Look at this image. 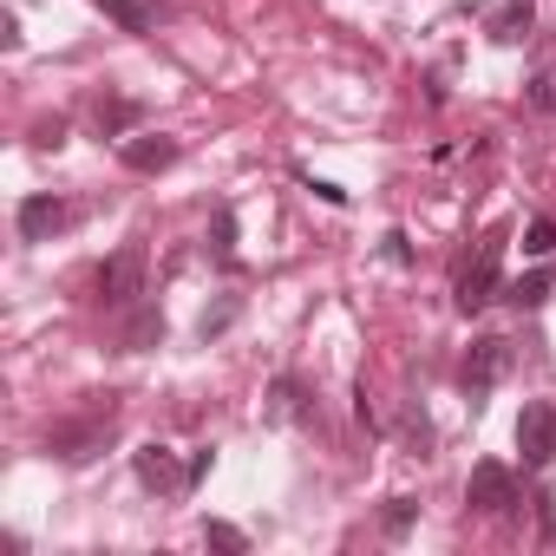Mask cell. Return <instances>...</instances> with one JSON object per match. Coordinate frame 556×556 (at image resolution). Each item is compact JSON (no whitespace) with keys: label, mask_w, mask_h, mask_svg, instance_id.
Listing matches in <instances>:
<instances>
[{"label":"cell","mask_w":556,"mask_h":556,"mask_svg":"<svg viewBox=\"0 0 556 556\" xmlns=\"http://www.w3.org/2000/svg\"><path fill=\"white\" fill-rule=\"evenodd\" d=\"M504 242H510V229L497 223V229H484V242H478V255L465 262V275H458V289H452V302L465 308V315H478L491 295H497V268H504Z\"/></svg>","instance_id":"cell-1"},{"label":"cell","mask_w":556,"mask_h":556,"mask_svg":"<svg viewBox=\"0 0 556 556\" xmlns=\"http://www.w3.org/2000/svg\"><path fill=\"white\" fill-rule=\"evenodd\" d=\"M144 295V249L131 242V249H118L105 268H99V302L105 308H131Z\"/></svg>","instance_id":"cell-2"},{"label":"cell","mask_w":556,"mask_h":556,"mask_svg":"<svg viewBox=\"0 0 556 556\" xmlns=\"http://www.w3.org/2000/svg\"><path fill=\"white\" fill-rule=\"evenodd\" d=\"M105 432H112V406L92 413V419H66V426H53V432H47V452L66 458V465H86V458L105 445Z\"/></svg>","instance_id":"cell-3"},{"label":"cell","mask_w":556,"mask_h":556,"mask_svg":"<svg viewBox=\"0 0 556 556\" xmlns=\"http://www.w3.org/2000/svg\"><path fill=\"white\" fill-rule=\"evenodd\" d=\"M504 367H510V341L484 334V341H471V354H465V367H458V387L478 400V393H491V387L504 380Z\"/></svg>","instance_id":"cell-4"},{"label":"cell","mask_w":556,"mask_h":556,"mask_svg":"<svg viewBox=\"0 0 556 556\" xmlns=\"http://www.w3.org/2000/svg\"><path fill=\"white\" fill-rule=\"evenodd\" d=\"M465 504L471 510H484V517H504L510 504H517V478L504 471V465H471V478H465Z\"/></svg>","instance_id":"cell-5"},{"label":"cell","mask_w":556,"mask_h":556,"mask_svg":"<svg viewBox=\"0 0 556 556\" xmlns=\"http://www.w3.org/2000/svg\"><path fill=\"white\" fill-rule=\"evenodd\" d=\"M517 452H523V465L530 471H543L549 458H556V406H523L517 413Z\"/></svg>","instance_id":"cell-6"},{"label":"cell","mask_w":556,"mask_h":556,"mask_svg":"<svg viewBox=\"0 0 556 556\" xmlns=\"http://www.w3.org/2000/svg\"><path fill=\"white\" fill-rule=\"evenodd\" d=\"M66 223H73V210H66L60 197H27V203H21V236H27V242H53Z\"/></svg>","instance_id":"cell-7"},{"label":"cell","mask_w":556,"mask_h":556,"mask_svg":"<svg viewBox=\"0 0 556 556\" xmlns=\"http://www.w3.org/2000/svg\"><path fill=\"white\" fill-rule=\"evenodd\" d=\"M138 484L144 491H190V465H177L164 445H144L138 452Z\"/></svg>","instance_id":"cell-8"},{"label":"cell","mask_w":556,"mask_h":556,"mask_svg":"<svg viewBox=\"0 0 556 556\" xmlns=\"http://www.w3.org/2000/svg\"><path fill=\"white\" fill-rule=\"evenodd\" d=\"M170 164H177V138H164V131H157V138H151V131H144V138H125V170L157 177V170H170Z\"/></svg>","instance_id":"cell-9"},{"label":"cell","mask_w":556,"mask_h":556,"mask_svg":"<svg viewBox=\"0 0 556 556\" xmlns=\"http://www.w3.org/2000/svg\"><path fill=\"white\" fill-rule=\"evenodd\" d=\"M138 118H144V105H138V99H99V105H92V125H99V138H125Z\"/></svg>","instance_id":"cell-10"},{"label":"cell","mask_w":556,"mask_h":556,"mask_svg":"<svg viewBox=\"0 0 556 556\" xmlns=\"http://www.w3.org/2000/svg\"><path fill=\"white\" fill-rule=\"evenodd\" d=\"M530 0H510V8H497L491 14V40H504V47H517V40H530Z\"/></svg>","instance_id":"cell-11"},{"label":"cell","mask_w":556,"mask_h":556,"mask_svg":"<svg viewBox=\"0 0 556 556\" xmlns=\"http://www.w3.org/2000/svg\"><path fill=\"white\" fill-rule=\"evenodd\" d=\"M504 295H510V308H543V302H549V268H530V275H517V282H510Z\"/></svg>","instance_id":"cell-12"},{"label":"cell","mask_w":556,"mask_h":556,"mask_svg":"<svg viewBox=\"0 0 556 556\" xmlns=\"http://www.w3.org/2000/svg\"><path fill=\"white\" fill-rule=\"evenodd\" d=\"M157 341H164V315H157V308H138L131 328H125V348L144 354V348H157Z\"/></svg>","instance_id":"cell-13"},{"label":"cell","mask_w":556,"mask_h":556,"mask_svg":"<svg viewBox=\"0 0 556 556\" xmlns=\"http://www.w3.org/2000/svg\"><path fill=\"white\" fill-rule=\"evenodd\" d=\"M99 8H105L125 34H151V0H99Z\"/></svg>","instance_id":"cell-14"},{"label":"cell","mask_w":556,"mask_h":556,"mask_svg":"<svg viewBox=\"0 0 556 556\" xmlns=\"http://www.w3.org/2000/svg\"><path fill=\"white\" fill-rule=\"evenodd\" d=\"M413 517H419V504H413V497H393V504H387V517H380V530H387V536H406V530H413Z\"/></svg>","instance_id":"cell-15"},{"label":"cell","mask_w":556,"mask_h":556,"mask_svg":"<svg viewBox=\"0 0 556 556\" xmlns=\"http://www.w3.org/2000/svg\"><path fill=\"white\" fill-rule=\"evenodd\" d=\"M203 543H210V549H229V556H242V549H249V536H242L236 523H203Z\"/></svg>","instance_id":"cell-16"},{"label":"cell","mask_w":556,"mask_h":556,"mask_svg":"<svg viewBox=\"0 0 556 556\" xmlns=\"http://www.w3.org/2000/svg\"><path fill=\"white\" fill-rule=\"evenodd\" d=\"M275 413H289V419H315V406L302 400V387H295V380L275 387Z\"/></svg>","instance_id":"cell-17"},{"label":"cell","mask_w":556,"mask_h":556,"mask_svg":"<svg viewBox=\"0 0 556 556\" xmlns=\"http://www.w3.org/2000/svg\"><path fill=\"white\" fill-rule=\"evenodd\" d=\"M549 249H556V223H549V216H536V223L523 229V255H549Z\"/></svg>","instance_id":"cell-18"},{"label":"cell","mask_w":556,"mask_h":556,"mask_svg":"<svg viewBox=\"0 0 556 556\" xmlns=\"http://www.w3.org/2000/svg\"><path fill=\"white\" fill-rule=\"evenodd\" d=\"M530 105H536V112H556V66H543V73L530 79Z\"/></svg>","instance_id":"cell-19"},{"label":"cell","mask_w":556,"mask_h":556,"mask_svg":"<svg viewBox=\"0 0 556 556\" xmlns=\"http://www.w3.org/2000/svg\"><path fill=\"white\" fill-rule=\"evenodd\" d=\"M216 249H223V255L236 249V216H229V210H216Z\"/></svg>","instance_id":"cell-20"},{"label":"cell","mask_w":556,"mask_h":556,"mask_svg":"<svg viewBox=\"0 0 556 556\" xmlns=\"http://www.w3.org/2000/svg\"><path fill=\"white\" fill-rule=\"evenodd\" d=\"M34 138H40V144H47V151H60V144H66V125H60V118H53V125H40V131H34Z\"/></svg>","instance_id":"cell-21"}]
</instances>
